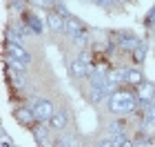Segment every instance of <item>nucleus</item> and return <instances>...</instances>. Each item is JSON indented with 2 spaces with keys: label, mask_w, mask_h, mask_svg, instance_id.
<instances>
[{
  "label": "nucleus",
  "mask_w": 155,
  "mask_h": 147,
  "mask_svg": "<svg viewBox=\"0 0 155 147\" xmlns=\"http://www.w3.org/2000/svg\"><path fill=\"white\" fill-rule=\"evenodd\" d=\"M93 2H95V5H100V7H111V5L115 2V0H93Z\"/></svg>",
  "instance_id": "nucleus-24"
},
{
  "label": "nucleus",
  "mask_w": 155,
  "mask_h": 147,
  "mask_svg": "<svg viewBox=\"0 0 155 147\" xmlns=\"http://www.w3.org/2000/svg\"><path fill=\"white\" fill-rule=\"evenodd\" d=\"M144 58H146V45L140 40V43L133 47V60H135V62H142Z\"/></svg>",
  "instance_id": "nucleus-16"
},
{
  "label": "nucleus",
  "mask_w": 155,
  "mask_h": 147,
  "mask_svg": "<svg viewBox=\"0 0 155 147\" xmlns=\"http://www.w3.org/2000/svg\"><path fill=\"white\" fill-rule=\"evenodd\" d=\"M146 25H149V27H155V7L151 9V13H149V18H146Z\"/></svg>",
  "instance_id": "nucleus-23"
},
{
  "label": "nucleus",
  "mask_w": 155,
  "mask_h": 147,
  "mask_svg": "<svg viewBox=\"0 0 155 147\" xmlns=\"http://www.w3.org/2000/svg\"><path fill=\"white\" fill-rule=\"evenodd\" d=\"M31 2L42 7V9H53V0H31Z\"/></svg>",
  "instance_id": "nucleus-21"
},
{
  "label": "nucleus",
  "mask_w": 155,
  "mask_h": 147,
  "mask_svg": "<svg viewBox=\"0 0 155 147\" xmlns=\"http://www.w3.org/2000/svg\"><path fill=\"white\" fill-rule=\"evenodd\" d=\"M55 145H60V147H67V145H75L78 143V138H75V134H62L58 141H53Z\"/></svg>",
  "instance_id": "nucleus-17"
},
{
  "label": "nucleus",
  "mask_w": 155,
  "mask_h": 147,
  "mask_svg": "<svg viewBox=\"0 0 155 147\" xmlns=\"http://www.w3.org/2000/svg\"><path fill=\"white\" fill-rule=\"evenodd\" d=\"M25 25L29 27V31H33L36 36H40V33L45 31V23H42V18L36 16V13H25Z\"/></svg>",
  "instance_id": "nucleus-6"
},
{
  "label": "nucleus",
  "mask_w": 155,
  "mask_h": 147,
  "mask_svg": "<svg viewBox=\"0 0 155 147\" xmlns=\"http://www.w3.org/2000/svg\"><path fill=\"white\" fill-rule=\"evenodd\" d=\"M29 107L33 109V114H36V118L40 123H47L53 116V103L47 100V98H33L29 103Z\"/></svg>",
  "instance_id": "nucleus-2"
},
{
  "label": "nucleus",
  "mask_w": 155,
  "mask_h": 147,
  "mask_svg": "<svg viewBox=\"0 0 155 147\" xmlns=\"http://www.w3.org/2000/svg\"><path fill=\"white\" fill-rule=\"evenodd\" d=\"M71 40H73V43H78V45H87V43H89V33H87V29L78 31L75 36H71Z\"/></svg>",
  "instance_id": "nucleus-19"
},
{
  "label": "nucleus",
  "mask_w": 155,
  "mask_h": 147,
  "mask_svg": "<svg viewBox=\"0 0 155 147\" xmlns=\"http://www.w3.org/2000/svg\"><path fill=\"white\" fill-rule=\"evenodd\" d=\"M49 123H45V125H33L31 127V131H33V138H36V143L38 145H49L51 141H49Z\"/></svg>",
  "instance_id": "nucleus-8"
},
{
  "label": "nucleus",
  "mask_w": 155,
  "mask_h": 147,
  "mask_svg": "<svg viewBox=\"0 0 155 147\" xmlns=\"http://www.w3.org/2000/svg\"><path fill=\"white\" fill-rule=\"evenodd\" d=\"M53 11H55V13H60V16H62V18H67V16H71V13H69V9H67V7H64V5H62V2H60V0H53Z\"/></svg>",
  "instance_id": "nucleus-20"
},
{
  "label": "nucleus",
  "mask_w": 155,
  "mask_h": 147,
  "mask_svg": "<svg viewBox=\"0 0 155 147\" xmlns=\"http://www.w3.org/2000/svg\"><path fill=\"white\" fill-rule=\"evenodd\" d=\"M107 105L113 114H131L137 107V96H133L129 92H113L109 96Z\"/></svg>",
  "instance_id": "nucleus-1"
},
{
  "label": "nucleus",
  "mask_w": 155,
  "mask_h": 147,
  "mask_svg": "<svg viewBox=\"0 0 155 147\" xmlns=\"http://www.w3.org/2000/svg\"><path fill=\"white\" fill-rule=\"evenodd\" d=\"M47 27H49V29H53V31H64V18L51 9V13L47 16Z\"/></svg>",
  "instance_id": "nucleus-13"
},
{
  "label": "nucleus",
  "mask_w": 155,
  "mask_h": 147,
  "mask_svg": "<svg viewBox=\"0 0 155 147\" xmlns=\"http://www.w3.org/2000/svg\"><path fill=\"white\" fill-rule=\"evenodd\" d=\"M115 43L122 47V49H133L140 40H137L135 36H131L129 31H117V33H115Z\"/></svg>",
  "instance_id": "nucleus-9"
},
{
  "label": "nucleus",
  "mask_w": 155,
  "mask_h": 147,
  "mask_svg": "<svg viewBox=\"0 0 155 147\" xmlns=\"http://www.w3.org/2000/svg\"><path fill=\"white\" fill-rule=\"evenodd\" d=\"M13 114H16V118H18V121L22 123V125H31L33 121H38L36 114H33V109L29 107V105H25V107H18L16 111H13Z\"/></svg>",
  "instance_id": "nucleus-10"
},
{
  "label": "nucleus",
  "mask_w": 155,
  "mask_h": 147,
  "mask_svg": "<svg viewBox=\"0 0 155 147\" xmlns=\"http://www.w3.org/2000/svg\"><path fill=\"white\" fill-rule=\"evenodd\" d=\"M120 82H126V69H115V72H109V85L117 87Z\"/></svg>",
  "instance_id": "nucleus-14"
},
{
  "label": "nucleus",
  "mask_w": 155,
  "mask_h": 147,
  "mask_svg": "<svg viewBox=\"0 0 155 147\" xmlns=\"http://www.w3.org/2000/svg\"><path fill=\"white\" fill-rule=\"evenodd\" d=\"M126 129V121H113V125H109V134H122Z\"/></svg>",
  "instance_id": "nucleus-18"
},
{
  "label": "nucleus",
  "mask_w": 155,
  "mask_h": 147,
  "mask_svg": "<svg viewBox=\"0 0 155 147\" xmlns=\"http://www.w3.org/2000/svg\"><path fill=\"white\" fill-rule=\"evenodd\" d=\"M47 123H49V127H51V129L60 131V129H64V127H67L69 118H67V114H64V111H53V116L49 118Z\"/></svg>",
  "instance_id": "nucleus-11"
},
{
  "label": "nucleus",
  "mask_w": 155,
  "mask_h": 147,
  "mask_svg": "<svg viewBox=\"0 0 155 147\" xmlns=\"http://www.w3.org/2000/svg\"><path fill=\"white\" fill-rule=\"evenodd\" d=\"M126 82L129 85H140L142 82V72L140 69H126Z\"/></svg>",
  "instance_id": "nucleus-15"
},
{
  "label": "nucleus",
  "mask_w": 155,
  "mask_h": 147,
  "mask_svg": "<svg viewBox=\"0 0 155 147\" xmlns=\"http://www.w3.org/2000/svg\"><path fill=\"white\" fill-rule=\"evenodd\" d=\"M0 138H2V141H0V145H2V147H11V145H13L11 138H9V134H7L5 129H2V134H0Z\"/></svg>",
  "instance_id": "nucleus-22"
},
{
  "label": "nucleus",
  "mask_w": 155,
  "mask_h": 147,
  "mask_svg": "<svg viewBox=\"0 0 155 147\" xmlns=\"http://www.w3.org/2000/svg\"><path fill=\"white\" fill-rule=\"evenodd\" d=\"M69 72H71L73 78H89V76H91V67H89L87 60L75 58L71 65H69Z\"/></svg>",
  "instance_id": "nucleus-4"
},
{
  "label": "nucleus",
  "mask_w": 155,
  "mask_h": 147,
  "mask_svg": "<svg viewBox=\"0 0 155 147\" xmlns=\"http://www.w3.org/2000/svg\"><path fill=\"white\" fill-rule=\"evenodd\" d=\"M7 56H9V58H16L20 62H25V65H29V62H31V54L22 47V43H7Z\"/></svg>",
  "instance_id": "nucleus-3"
},
{
  "label": "nucleus",
  "mask_w": 155,
  "mask_h": 147,
  "mask_svg": "<svg viewBox=\"0 0 155 147\" xmlns=\"http://www.w3.org/2000/svg\"><path fill=\"white\" fill-rule=\"evenodd\" d=\"M111 87L109 82L107 85H95V87H91V100L93 103H104V100H109V96H111Z\"/></svg>",
  "instance_id": "nucleus-5"
},
{
  "label": "nucleus",
  "mask_w": 155,
  "mask_h": 147,
  "mask_svg": "<svg viewBox=\"0 0 155 147\" xmlns=\"http://www.w3.org/2000/svg\"><path fill=\"white\" fill-rule=\"evenodd\" d=\"M153 98H155V87L151 85V82H140L137 85V100H142V103H153Z\"/></svg>",
  "instance_id": "nucleus-7"
},
{
  "label": "nucleus",
  "mask_w": 155,
  "mask_h": 147,
  "mask_svg": "<svg viewBox=\"0 0 155 147\" xmlns=\"http://www.w3.org/2000/svg\"><path fill=\"white\" fill-rule=\"evenodd\" d=\"M82 29H84V25L80 23V20H75L73 16H67V18H64V33H67L69 38L75 36V33L82 31Z\"/></svg>",
  "instance_id": "nucleus-12"
}]
</instances>
